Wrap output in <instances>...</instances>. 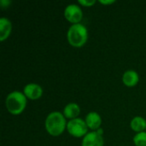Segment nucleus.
Here are the masks:
<instances>
[{"mask_svg":"<svg viewBox=\"0 0 146 146\" xmlns=\"http://www.w3.org/2000/svg\"><path fill=\"white\" fill-rule=\"evenodd\" d=\"M67 124L65 116L59 111L50 113L44 121L46 132L53 137H58L62 134L67 129Z\"/></svg>","mask_w":146,"mask_h":146,"instance_id":"nucleus-1","label":"nucleus"},{"mask_svg":"<svg viewBox=\"0 0 146 146\" xmlns=\"http://www.w3.org/2000/svg\"><path fill=\"white\" fill-rule=\"evenodd\" d=\"M27 104V98L23 92L15 91L10 92L5 100V106L7 110L14 115H18L21 114Z\"/></svg>","mask_w":146,"mask_h":146,"instance_id":"nucleus-2","label":"nucleus"},{"mask_svg":"<svg viewBox=\"0 0 146 146\" xmlns=\"http://www.w3.org/2000/svg\"><path fill=\"white\" fill-rule=\"evenodd\" d=\"M67 39L73 47H82L88 39L87 28L81 23L72 25L68 30Z\"/></svg>","mask_w":146,"mask_h":146,"instance_id":"nucleus-3","label":"nucleus"},{"mask_svg":"<svg viewBox=\"0 0 146 146\" xmlns=\"http://www.w3.org/2000/svg\"><path fill=\"white\" fill-rule=\"evenodd\" d=\"M88 127L85 120L81 118H76L74 120L68 121L67 124L68 133L74 138H84L89 132Z\"/></svg>","mask_w":146,"mask_h":146,"instance_id":"nucleus-4","label":"nucleus"},{"mask_svg":"<svg viewBox=\"0 0 146 146\" xmlns=\"http://www.w3.org/2000/svg\"><path fill=\"white\" fill-rule=\"evenodd\" d=\"M64 16L68 22L72 23V25L79 24L83 18L82 9L77 4H69L64 9Z\"/></svg>","mask_w":146,"mask_h":146,"instance_id":"nucleus-5","label":"nucleus"},{"mask_svg":"<svg viewBox=\"0 0 146 146\" xmlns=\"http://www.w3.org/2000/svg\"><path fill=\"white\" fill-rule=\"evenodd\" d=\"M104 131L103 129H98V131L89 132L82 139L81 146H104V141L103 138Z\"/></svg>","mask_w":146,"mask_h":146,"instance_id":"nucleus-6","label":"nucleus"},{"mask_svg":"<svg viewBox=\"0 0 146 146\" xmlns=\"http://www.w3.org/2000/svg\"><path fill=\"white\" fill-rule=\"evenodd\" d=\"M23 93L27 98L31 100L39 99L43 95V88L36 83H29L25 86Z\"/></svg>","mask_w":146,"mask_h":146,"instance_id":"nucleus-7","label":"nucleus"},{"mask_svg":"<svg viewBox=\"0 0 146 146\" xmlns=\"http://www.w3.org/2000/svg\"><path fill=\"white\" fill-rule=\"evenodd\" d=\"M85 121L89 129L92 131H98V129H100V127L102 125V117L98 113L92 111L86 115Z\"/></svg>","mask_w":146,"mask_h":146,"instance_id":"nucleus-8","label":"nucleus"},{"mask_svg":"<svg viewBox=\"0 0 146 146\" xmlns=\"http://www.w3.org/2000/svg\"><path fill=\"white\" fill-rule=\"evenodd\" d=\"M12 32V23L5 17L0 18V41L3 42L7 39Z\"/></svg>","mask_w":146,"mask_h":146,"instance_id":"nucleus-9","label":"nucleus"},{"mask_svg":"<svg viewBox=\"0 0 146 146\" xmlns=\"http://www.w3.org/2000/svg\"><path fill=\"white\" fill-rule=\"evenodd\" d=\"M62 114L66 119H68L69 121L74 120L78 118V116L80 115V108L76 103H69L65 106Z\"/></svg>","mask_w":146,"mask_h":146,"instance_id":"nucleus-10","label":"nucleus"},{"mask_svg":"<svg viewBox=\"0 0 146 146\" xmlns=\"http://www.w3.org/2000/svg\"><path fill=\"white\" fill-rule=\"evenodd\" d=\"M139 81V74L134 70H127L122 75V82L128 87L135 86Z\"/></svg>","mask_w":146,"mask_h":146,"instance_id":"nucleus-11","label":"nucleus"},{"mask_svg":"<svg viewBox=\"0 0 146 146\" xmlns=\"http://www.w3.org/2000/svg\"><path fill=\"white\" fill-rule=\"evenodd\" d=\"M130 127L136 133L145 132L146 130V120L142 116H135L131 121Z\"/></svg>","mask_w":146,"mask_h":146,"instance_id":"nucleus-12","label":"nucleus"},{"mask_svg":"<svg viewBox=\"0 0 146 146\" xmlns=\"http://www.w3.org/2000/svg\"><path fill=\"white\" fill-rule=\"evenodd\" d=\"M135 146H146V132L136 133L133 137Z\"/></svg>","mask_w":146,"mask_h":146,"instance_id":"nucleus-13","label":"nucleus"},{"mask_svg":"<svg viewBox=\"0 0 146 146\" xmlns=\"http://www.w3.org/2000/svg\"><path fill=\"white\" fill-rule=\"evenodd\" d=\"M78 3L84 7H92L96 3L95 0H79Z\"/></svg>","mask_w":146,"mask_h":146,"instance_id":"nucleus-14","label":"nucleus"},{"mask_svg":"<svg viewBox=\"0 0 146 146\" xmlns=\"http://www.w3.org/2000/svg\"><path fill=\"white\" fill-rule=\"evenodd\" d=\"M11 3V1L9 0H1L0 1V4L2 9H6L9 6V4Z\"/></svg>","mask_w":146,"mask_h":146,"instance_id":"nucleus-15","label":"nucleus"},{"mask_svg":"<svg viewBox=\"0 0 146 146\" xmlns=\"http://www.w3.org/2000/svg\"><path fill=\"white\" fill-rule=\"evenodd\" d=\"M99 3L102 4L107 5V4H112V3H115V0H99Z\"/></svg>","mask_w":146,"mask_h":146,"instance_id":"nucleus-16","label":"nucleus"}]
</instances>
